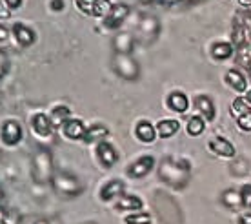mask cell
<instances>
[{
    "label": "cell",
    "mask_w": 251,
    "mask_h": 224,
    "mask_svg": "<svg viewBox=\"0 0 251 224\" xmlns=\"http://www.w3.org/2000/svg\"><path fill=\"white\" fill-rule=\"evenodd\" d=\"M158 179L173 190H184L191 181V164L186 159L166 157L158 164Z\"/></svg>",
    "instance_id": "6da1fadb"
},
{
    "label": "cell",
    "mask_w": 251,
    "mask_h": 224,
    "mask_svg": "<svg viewBox=\"0 0 251 224\" xmlns=\"http://www.w3.org/2000/svg\"><path fill=\"white\" fill-rule=\"evenodd\" d=\"M55 175V157L50 148L38 146L31 155V177L37 184H48Z\"/></svg>",
    "instance_id": "7a4b0ae2"
},
{
    "label": "cell",
    "mask_w": 251,
    "mask_h": 224,
    "mask_svg": "<svg viewBox=\"0 0 251 224\" xmlns=\"http://www.w3.org/2000/svg\"><path fill=\"white\" fill-rule=\"evenodd\" d=\"M50 184L53 188V192L62 199H75L84 193V184L80 182V179L75 173L66 171V169L55 171Z\"/></svg>",
    "instance_id": "3957f363"
},
{
    "label": "cell",
    "mask_w": 251,
    "mask_h": 224,
    "mask_svg": "<svg viewBox=\"0 0 251 224\" xmlns=\"http://www.w3.org/2000/svg\"><path fill=\"white\" fill-rule=\"evenodd\" d=\"M111 69L124 81H138L140 77V64L133 58V55H120L113 53L111 56Z\"/></svg>",
    "instance_id": "277c9868"
},
{
    "label": "cell",
    "mask_w": 251,
    "mask_h": 224,
    "mask_svg": "<svg viewBox=\"0 0 251 224\" xmlns=\"http://www.w3.org/2000/svg\"><path fill=\"white\" fill-rule=\"evenodd\" d=\"M0 140L7 148H15L24 140V128L17 118H7L0 124Z\"/></svg>",
    "instance_id": "5b68a950"
},
{
    "label": "cell",
    "mask_w": 251,
    "mask_h": 224,
    "mask_svg": "<svg viewBox=\"0 0 251 224\" xmlns=\"http://www.w3.org/2000/svg\"><path fill=\"white\" fill-rule=\"evenodd\" d=\"M29 126H31L33 135L38 137L40 140H53L55 131H57V128L53 126V122H51L50 115L44 112L33 113L31 120H29Z\"/></svg>",
    "instance_id": "8992f818"
},
{
    "label": "cell",
    "mask_w": 251,
    "mask_h": 224,
    "mask_svg": "<svg viewBox=\"0 0 251 224\" xmlns=\"http://www.w3.org/2000/svg\"><path fill=\"white\" fill-rule=\"evenodd\" d=\"M157 166V161H155V157L153 155H142L138 157V159H135V161L126 168V175L129 177V179H135V181H138V179H144V177H148V175L153 171V168Z\"/></svg>",
    "instance_id": "52a82bcc"
},
{
    "label": "cell",
    "mask_w": 251,
    "mask_h": 224,
    "mask_svg": "<svg viewBox=\"0 0 251 224\" xmlns=\"http://www.w3.org/2000/svg\"><path fill=\"white\" fill-rule=\"evenodd\" d=\"M95 157H97V162H99L104 169H111L120 159L119 149L115 148L109 140H104V142L95 146Z\"/></svg>",
    "instance_id": "ba28073f"
},
{
    "label": "cell",
    "mask_w": 251,
    "mask_h": 224,
    "mask_svg": "<svg viewBox=\"0 0 251 224\" xmlns=\"http://www.w3.org/2000/svg\"><path fill=\"white\" fill-rule=\"evenodd\" d=\"M158 31H160V26H158V20L155 17H144L140 20V24L137 28V40L140 44H148L155 42L158 37Z\"/></svg>",
    "instance_id": "9c48e42d"
},
{
    "label": "cell",
    "mask_w": 251,
    "mask_h": 224,
    "mask_svg": "<svg viewBox=\"0 0 251 224\" xmlns=\"http://www.w3.org/2000/svg\"><path fill=\"white\" fill-rule=\"evenodd\" d=\"M207 149L213 153V155L220 157V159H233L237 157V149L235 144L229 139L222 137V135H215L207 140Z\"/></svg>",
    "instance_id": "30bf717a"
},
{
    "label": "cell",
    "mask_w": 251,
    "mask_h": 224,
    "mask_svg": "<svg viewBox=\"0 0 251 224\" xmlns=\"http://www.w3.org/2000/svg\"><path fill=\"white\" fill-rule=\"evenodd\" d=\"M129 17V6L127 4H113L111 11L107 13L106 17L102 19V26L106 29H119L120 26L124 24L126 20Z\"/></svg>",
    "instance_id": "8fae6325"
},
{
    "label": "cell",
    "mask_w": 251,
    "mask_h": 224,
    "mask_svg": "<svg viewBox=\"0 0 251 224\" xmlns=\"http://www.w3.org/2000/svg\"><path fill=\"white\" fill-rule=\"evenodd\" d=\"M126 193V182L122 179H109L107 182H104L100 186V192H99V197H100L102 202H117V200Z\"/></svg>",
    "instance_id": "7c38bea8"
},
{
    "label": "cell",
    "mask_w": 251,
    "mask_h": 224,
    "mask_svg": "<svg viewBox=\"0 0 251 224\" xmlns=\"http://www.w3.org/2000/svg\"><path fill=\"white\" fill-rule=\"evenodd\" d=\"M11 37L15 38V42L19 44L20 48H31L33 44L37 42V33L33 28L22 22H15L11 26Z\"/></svg>",
    "instance_id": "4fadbf2b"
},
{
    "label": "cell",
    "mask_w": 251,
    "mask_h": 224,
    "mask_svg": "<svg viewBox=\"0 0 251 224\" xmlns=\"http://www.w3.org/2000/svg\"><path fill=\"white\" fill-rule=\"evenodd\" d=\"M60 131H62V135L68 140H73V142H76V140H84V137H86V131H88V126H86V122L84 120H80V118H69V120H66L64 122V126L60 128Z\"/></svg>",
    "instance_id": "5bb4252c"
},
{
    "label": "cell",
    "mask_w": 251,
    "mask_h": 224,
    "mask_svg": "<svg viewBox=\"0 0 251 224\" xmlns=\"http://www.w3.org/2000/svg\"><path fill=\"white\" fill-rule=\"evenodd\" d=\"M135 44H137V37L129 31H119L111 40L113 53H120V55H131Z\"/></svg>",
    "instance_id": "9a60e30c"
},
{
    "label": "cell",
    "mask_w": 251,
    "mask_h": 224,
    "mask_svg": "<svg viewBox=\"0 0 251 224\" xmlns=\"http://www.w3.org/2000/svg\"><path fill=\"white\" fill-rule=\"evenodd\" d=\"M193 106L202 118H206V122H211L217 117V108H215L213 99L209 95H197L193 99Z\"/></svg>",
    "instance_id": "2e32d148"
},
{
    "label": "cell",
    "mask_w": 251,
    "mask_h": 224,
    "mask_svg": "<svg viewBox=\"0 0 251 224\" xmlns=\"http://www.w3.org/2000/svg\"><path fill=\"white\" fill-rule=\"evenodd\" d=\"M166 106H168L170 112L182 115V113H186L189 110V97L180 89H175V91L168 93V97H166Z\"/></svg>",
    "instance_id": "e0dca14e"
},
{
    "label": "cell",
    "mask_w": 251,
    "mask_h": 224,
    "mask_svg": "<svg viewBox=\"0 0 251 224\" xmlns=\"http://www.w3.org/2000/svg\"><path fill=\"white\" fill-rule=\"evenodd\" d=\"M133 131H135L137 140H140L142 144H153L158 139V133H157L155 124H151L150 120H146V118L138 120L137 124H135V130Z\"/></svg>",
    "instance_id": "ac0fdd59"
},
{
    "label": "cell",
    "mask_w": 251,
    "mask_h": 224,
    "mask_svg": "<svg viewBox=\"0 0 251 224\" xmlns=\"http://www.w3.org/2000/svg\"><path fill=\"white\" fill-rule=\"evenodd\" d=\"M142 208H144V200L140 199L138 195H133V193H124V195L115 202V210L122 213L142 212Z\"/></svg>",
    "instance_id": "d6986e66"
},
{
    "label": "cell",
    "mask_w": 251,
    "mask_h": 224,
    "mask_svg": "<svg viewBox=\"0 0 251 224\" xmlns=\"http://www.w3.org/2000/svg\"><path fill=\"white\" fill-rule=\"evenodd\" d=\"M109 137V128L102 122H95V124L88 126V131H86V137H84V142L86 144H100L104 140H107Z\"/></svg>",
    "instance_id": "ffe728a7"
},
{
    "label": "cell",
    "mask_w": 251,
    "mask_h": 224,
    "mask_svg": "<svg viewBox=\"0 0 251 224\" xmlns=\"http://www.w3.org/2000/svg\"><path fill=\"white\" fill-rule=\"evenodd\" d=\"M224 79H226V84L231 89H235L237 93H246L248 91V79H246L242 71L240 69H227L226 75H224Z\"/></svg>",
    "instance_id": "44dd1931"
},
{
    "label": "cell",
    "mask_w": 251,
    "mask_h": 224,
    "mask_svg": "<svg viewBox=\"0 0 251 224\" xmlns=\"http://www.w3.org/2000/svg\"><path fill=\"white\" fill-rule=\"evenodd\" d=\"M155 128H157L158 139H171L178 133L180 122L176 118H162V120H158L157 124H155Z\"/></svg>",
    "instance_id": "7402d4cb"
},
{
    "label": "cell",
    "mask_w": 251,
    "mask_h": 224,
    "mask_svg": "<svg viewBox=\"0 0 251 224\" xmlns=\"http://www.w3.org/2000/svg\"><path fill=\"white\" fill-rule=\"evenodd\" d=\"M220 204L227 208V210H233L237 212L242 208V199H240V190H235V188H227L220 193Z\"/></svg>",
    "instance_id": "603a6c76"
},
{
    "label": "cell",
    "mask_w": 251,
    "mask_h": 224,
    "mask_svg": "<svg viewBox=\"0 0 251 224\" xmlns=\"http://www.w3.org/2000/svg\"><path fill=\"white\" fill-rule=\"evenodd\" d=\"M213 60H227L231 58L233 53H235V48H233L231 42H226V40H217V42L211 44V50H209Z\"/></svg>",
    "instance_id": "cb8c5ba5"
},
{
    "label": "cell",
    "mask_w": 251,
    "mask_h": 224,
    "mask_svg": "<svg viewBox=\"0 0 251 224\" xmlns=\"http://www.w3.org/2000/svg\"><path fill=\"white\" fill-rule=\"evenodd\" d=\"M206 131V118H202L201 115H191L186 122V133L189 137H201Z\"/></svg>",
    "instance_id": "d4e9b609"
},
{
    "label": "cell",
    "mask_w": 251,
    "mask_h": 224,
    "mask_svg": "<svg viewBox=\"0 0 251 224\" xmlns=\"http://www.w3.org/2000/svg\"><path fill=\"white\" fill-rule=\"evenodd\" d=\"M50 118H51V122H53V126L58 130V128H62L66 120L71 118V110H69L68 106H55L51 110Z\"/></svg>",
    "instance_id": "484cf974"
},
{
    "label": "cell",
    "mask_w": 251,
    "mask_h": 224,
    "mask_svg": "<svg viewBox=\"0 0 251 224\" xmlns=\"http://www.w3.org/2000/svg\"><path fill=\"white\" fill-rule=\"evenodd\" d=\"M251 106L248 104V100L244 97H237V99L231 102V108H229V113H231V117L239 118L240 115H244L246 112H250Z\"/></svg>",
    "instance_id": "4316f807"
},
{
    "label": "cell",
    "mask_w": 251,
    "mask_h": 224,
    "mask_svg": "<svg viewBox=\"0 0 251 224\" xmlns=\"http://www.w3.org/2000/svg\"><path fill=\"white\" fill-rule=\"evenodd\" d=\"M126 224H153V219L148 212H133L124 217Z\"/></svg>",
    "instance_id": "83f0119b"
},
{
    "label": "cell",
    "mask_w": 251,
    "mask_h": 224,
    "mask_svg": "<svg viewBox=\"0 0 251 224\" xmlns=\"http://www.w3.org/2000/svg\"><path fill=\"white\" fill-rule=\"evenodd\" d=\"M111 7H113V4H111L109 0H97V2H95V7H93V13H91V17H97V19H104L107 13L111 11Z\"/></svg>",
    "instance_id": "f1b7e54d"
},
{
    "label": "cell",
    "mask_w": 251,
    "mask_h": 224,
    "mask_svg": "<svg viewBox=\"0 0 251 224\" xmlns=\"http://www.w3.org/2000/svg\"><path fill=\"white\" fill-rule=\"evenodd\" d=\"M9 69H11V60H9V55H7V51H4L0 48V81L9 73Z\"/></svg>",
    "instance_id": "f546056e"
},
{
    "label": "cell",
    "mask_w": 251,
    "mask_h": 224,
    "mask_svg": "<svg viewBox=\"0 0 251 224\" xmlns=\"http://www.w3.org/2000/svg\"><path fill=\"white\" fill-rule=\"evenodd\" d=\"M240 199H242V208L251 210V184L240 186Z\"/></svg>",
    "instance_id": "4dcf8cb0"
},
{
    "label": "cell",
    "mask_w": 251,
    "mask_h": 224,
    "mask_svg": "<svg viewBox=\"0 0 251 224\" xmlns=\"http://www.w3.org/2000/svg\"><path fill=\"white\" fill-rule=\"evenodd\" d=\"M97 0H75V6L78 11H82L84 15H91Z\"/></svg>",
    "instance_id": "1f68e13d"
},
{
    "label": "cell",
    "mask_w": 251,
    "mask_h": 224,
    "mask_svg": "<svg viewBox=\"0 0 251 224\" xmlns=\"http://www.w3.org/2000/svg\"><path fill=\"white\" fill-rule=\"evenodd\" d=\"M237 120V126H239V130L242 131H251V110L250 112H246L244 115H240L239 118H235Z\"/></svg>",
    "instance_id": "d6a6232c"
},
{
    "label": "cell",
    "mask_w": 251,
    "mask_h": 224,
    "mask_svg": "<svg viewBox=\"0 0 251 224\" xmlns=\"http://www.w3.org/2000/svg\"><path fill=\"white\" fill-rule=\"evenodd\" d=\"M33 224H62L58 217H35Z\"/></svg>",
    "instance_id": "836d02e7"
},
{
    "label": "cell",
    "mask_w": 251,
    "mask_h": 224,
    "mask_svg": "<svg viewBox=\"0 0 251 224\" xmlns=\"http://www.w3.org/2000/svg\"><path fill=\"white\" fill-rule=\"evenodd\" d=\"M2 2H4V6H6L9 11H17V9H20L22 4H24V0H2Z\"/></svg>",
    "instance_id": "e575fe53"
},
{
    "label": "cell",
    "mask_w": 251,
    "mask_h": 224,
    "mask_svg": "<svg viewBox=\"0 0 251 224\" xmlns=\"http://www.w3.org/2000/svg\"><path fill=\"white\" fill-rule=\"evenodd\" d=\"M9 37H11V29H7V26L0 24V44H4Z\"/></svg>",
    "instance_id": "d590c367"
},
{
    "label": "cell",
    "mask_w": 251,
    "mask_h": 224,
    "mask_svg": "<svg viewBox=\"0 0 251 224\" xmlns=\"http://www.w3.org/2000/svg\"><path fill=\"white\" fill-rule=\"evenodd\" d=\"M50 7L53 11H62L66 7V0H50Z\"/></svg>",
    "instance_id": "8d00e7d4"
},
{
    "label": "cell",
    "mask_w": 251,
    "mask_h": 224,
    "mask_svg": "<svg viewBox=\"0 0 251 224\" xmlns=\"http://www.w3.org/2000/svg\"><path fill=\"white\" fill-rule=\"evenodd\" d=\"M237 224H251V212L239 213V217H237Z\"/></svg>",
    "instance_id": "74e56055"
},
{
    "label": "cell",
    "mask_w": 251,
    "mask_h": 224,
    "mask_svg": "<svg viewBox=\"0 0 251 224\" xmlns=\"http://www.w3.org/2000/svg\"><path fill=\"white\" fill-rule=\"evenodd\" d=\"M9 217H11V212L6 210L4 206H0V224H6L9 221Z\"/></svg>",
    "instance_id": "f35d334b"
},
{
    "label": "cell",
    "mask_w": 251,
    "mask_h": 224,
    "mask_svg": "<svg viewBox=\"0 0 251 224\" xmlns=\"http://www.w3.org/2000/svg\"><path fill=\"white\" fill-rule=\"evenodd\" d=\"M9 15H11V11H9V9L4 6V2L0 0V19H7Z\"/></svg>",
    "instance_id": "ab89813d"
},
{
    "label": "cell",
    "mask_w": 251,
    "mask_h": 224,
    "mask_svg": "<svg viewBox=\"0 0 251 224\" xmlns=\"http://www.w3.org/2000/svg\"><path fill=\"white\" fill-rule=\"evenodd\" d=\"M244 99L248 100V104H250V106H251V89H248V91H246V93H244Z\"/></svg>",
    "instance_id": "60d3db41"
},
{
    "label": "cell",
    "mask_w": 251,
    "mask_h": 224,
    "mask_svg": "<svg viewBox=\"0 0 251 224\" xmlns=\"http://www.w3.org/2000/svg\"><path fill=\"white\" fill-rule=\"evenodd\" d=\"M4 199V193H2V190H0V200Z\"/></svg>",
    "instance_id": "b9f144b4"
},
{
    "label": "cell",
    "mask_w": 251,
    "mask_h": 224,
    "mask_svg": "<svg viewBox=\"0 0 251 224\" xmlns=\"http://www.w3.org/2000/svg\"><path fill=\"white\" fill-rule=\"evenodd\" d=\"M82 224H99V223H82Z\"/></svg>",
    "instance_id": "7bdbcfd3"
}]
</instances>
